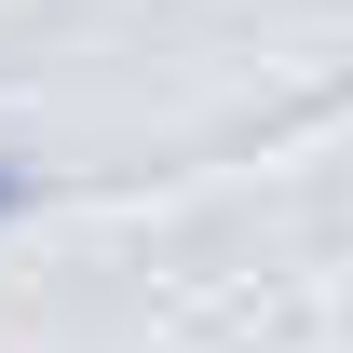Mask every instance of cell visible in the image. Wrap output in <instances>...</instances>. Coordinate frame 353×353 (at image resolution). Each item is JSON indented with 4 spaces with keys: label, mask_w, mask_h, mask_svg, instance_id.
Returning a JSON list of instances; mask_svg holds the SVG:
<instances>
[{
    "label": "cell",
    "mask_w": 353,
    "mask_h": 353,
    "mask_svg": "<svg viewBox=\"0 0 353 353\" xmlns=\"http://www.w3.org/2000/svg\"><path fill=\"white\" fill-rule=\"evenodd\" d=\"M14 204H28V163H0V231H14Z\"/></svg>",
    "instance_id": "6da1fadb"
}]
</instances>
